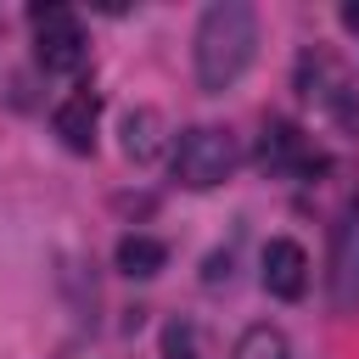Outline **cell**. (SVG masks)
Masks as SVG:
<instances>
[{
  "label": "cell",
  "instance_id": "cell-1",
  "mask_svg": "<svg viewBox=\"0 0 359 359\" xmlns=\"http://www.w3.org/2000/svg\"><path fill=\"white\" fill-rule=\"evenodd\" d=\"M258 50V11L247 0H213L196 22V84L208 95H224Z\"/></svg>",
  "mask_w": 359,
  "mask_h": 359
},
{
  "label": "cell",
  "instance_id": "cell-2",
  "mask_svg": "<svg viewBox=\"0 0 359 359\" xmlns=\"http://www.w3.org/2000/svg\"><path fill=\"white\" fill-rule=\"evenodd\" d=\"M230 168H236V140H230V129L196 123V129L180 135V146H174V180H180L185 191H213V185L230 180Z\"/></svg>",
  "mask_w": 359,
  "mask_h": 359
},
{
  "label": "cell",
  "instance_id": "cell-3",
  "mask_svg": "<svg viewBox=\"0 0 359 359\" xmlns=\"http://www.w3.org/2000/svg\"><path fill=\"white\" fill-rule=\"evenodd\" d=\"M28 22L39 34V67L45 73H79L90 45H84V28L73 22L67 6H28Z\"/></svg>",
  "mask_w": 359,
  "mask_h": 359
},
{
  "label": "cell",
  "instance_id": "cell-4",
  "mask_svg": "<svg viewBox=\"0 0 359 359\" xmlns=\"http://www.w3.org/2000/svg\"><path fill=\"white\" fill-rule=\"evenodd\" d=\"M331 314H359V202L342 213L331 241Z\"/></svg>",
  "mask_w": 359,
  "mask_h": 359
},
{
  "label": "cell",
  "instance_id": "cell-5",
  "mask_svg": "<svg viewBox=\"0 0 359 359\" xmlns=\"http://www.w3.org/2000/svg\"><path fill=\"white\" fill-rule=\"evenodd\" d=\"M258 163H264L269 174H320V168H325V157H314V151H309V140H303V129H297V123H286V118L264 123Z\"/></svg>",
  "mask_w": 359,
  "mask_h": 359
},
{
  "label": "cell",
  "instance_id": "cell-6",
  "mask_svg": "<svg viewBox=\"0 0 359 359\" xmlns=\"http://www.w3.org/2000/svg\"><path fill=\"white\" fill-rule=\"evenodd\" d=\"M297 90H303L309 101H320L325 112H337L342 101H353V95H359V90L348 84L342 62H337V56H325V50H303V56H297Z\"/></svg>",
  "mask_w": 359,
  "mask_h": 359
},
{
  "label": "cell",
  "instance_id": "cell-7",
  "mask_svg": "<svg viewBox=\"0 0 359 359\" xmlns=\"http://www.w3.org/2000/svg\"><path fill=\"white\" fill-rule=\"evenodd\" d=\"M264 292L280 297V303H297V297L309 292V252H303L297 241L275 236V241L264 247Z\"/></svg>",
  "mask_w": 359,
  "mask_h": 359
},
{
  "label": "cell",
  "instance_id": "cell-8",
  "mask_svg": "<svg viewBox=\"0 0 359 359\" xmlns=\"http://www.w3.org/2000/svg\"><path fill=\"white\" fill-rule=\"evenodd\" d=\"M163 146H168V118H163L157 107H135V112H123V157H129L135 168L157 163Z\"/></svg>",
  "mask_w": 359,
  "mask_h": 359
},
{
  "label": "cell",
  "instance_id": "cell-9",
  "mask_svg": "<svg viewBox=\"0 0 359 359\" xmlns=\"http://www.w3.org/2000/svg\"><path fill=\"white\" fill-rule=\"evenodd\" d=\"M95 118H101V95H90V90H79V95H67L62 107H56V135H62V146L67 151H95Z\"/></svg>",
  "mask_w": 359,
  "mask_h": 359
},
{
  "label": "cell",
  "instance_id": "cell-10",
  "mask_svg": "<svg viewBox=\"0 0 359 359\" xmlns=\"http://www.w3.org/2000/svg\"><path fill=\"white\" fill-rule=\"evenodd\" d=\"M163 264H168V247H163L157 236H123V241H118V269H123V275L151 280Z\"/></svg>",
  "mask_w": 359,
  "mask_h": 359
},
{
  "label": "cell",
  "instance_id": "cell-11",
  "mask_svg": "<svg viewBox=\"0 0 359 359\" xmlns=\"http://www.w3.org/2000/svg\"><path fill=\"white\" fill-rule=\"evenodd\" d=\"M230 359H292V342L280 325H247L236 337V353Z\"/></svg>",
  "mask_w": 359,
  "mask_h": 359
},
{
  "label": "cell",
  "instance_id": "cell-12",
  "mask_svg": "<svg viewBox=\"0 0 359 359\" xmlns=\"http://www.w3.org/2000/svg\"><path fill=\"white\" fill-rule=\"evenodd\" d=\"M163 359H196V325L191 320H168L163 325Z\"/></svg>",
  "mask_w": 359,
  "mask_h": 359
},
{
  "label": "cell",
  "instance_id": "cell-13",
  "mask_svg": "<svg viewBox=\"0 0 359 359\" xmlns=\"http://www.w3.org/2000/svg\"><path fill=\"white\" fill-rule=\"evenodd\" d=\"M342 22H348V28H359V0H348V6H342Z\"/></svg>",
  "mask_w": 359,
  "mask_h": 359
}]
</instances>
